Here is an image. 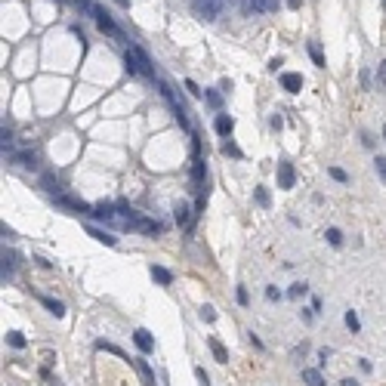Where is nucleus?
<instances>
[{"label": "nucleus", "mask_w": 386, "mask_h": 386, "mask_svg": "<svg viewBox=\"0 0 386 386\" xmlns=\"http://www.w3.org/2000/svg\"><path fill=\"white\" fill-rule=\"evenodd\" d=\"M383 7H386V0H383Z\"/></svg>", "instance_id": "c03bdc74"}, {"label": "nucleus", "mask_w": 386, "mask_h": 386, "mask_svg": "<svg viewBox=\"0 0 386 386\" xmlns=\"http://www.w3.org/2000/svg\"><path fill=\"white\" fill-rule=\"evenodd\" d=\"M173 219H176L179 226H192L195 223V219L189 216V204H186V201H179V204L173 207Z\"/></svg>", "instance_id": "2eb2a0df"}, {"label": "nucleus", "mask_w": 386, "mask_h": 386, "mask_svg": "<svg viewBox=\"0 0 386 386\" xmlns=\"http://www.w3.org/2000/svg\"><path fill=\"white\" fill-rule=\"evenodd\" d=\"M16 266H19V256H16L13 250H4V281H13Z\"/></svg>", "instance_id": "f8f14e48"}, {"label": "nucleus", "mask_w": 386, "mask_h": 386, "mask_svg": "<svg viewBox=\"0 0 386 386\" xmlns=\"http://www.w3.org/2000/svg\"><path fill=\"white\" fill-rule=\"evenodd\" d=\"M306 293H309V284L297 281V284H293V287L287 290V297H293V300H300V297H306Z\"/></svg>", "instance_id": "4be33fe9"}, {"label": "nucleus", "mask_w": 386, "mask_h": 386, "mask_svg": "<svg viewBox=\"0 0 386 386\" xmlns=\"http://www.w3.org/2000/svg\"><path fill=\"white\" fill-rule=\"evenodd\" d=\"M281 87L287 90V93H300V90H303V75H297V71H284V75H281Z\"/></svg>", "instance_id": "1a4fd4ad"}, {"label": "nucleus", "mask_w": 386, "mask_h": 386, "mask_svg": "<svg viewBox=\"0 0 386 386\" xmlns=\"http://www.w3.org/2000/svg\"><path fill=\"white\" fill-rule=\"evenodd\" d=\"M99 349H105V352H112V355H118V358H124V352H121V349L118 346H112V343H96Z\"/></svg>", "instance_id": "2f4dec72"}, {"label": "nucleus", "mask_w": 386, "mask_h": 386, "mask_svg": "<svg viewBox=\"0 0 386 386\" xmlns=\"http://www.w3.org/2000/svg\"><path fill=\"white\" fill-rule=\"evenodd\" d=\"M253 198H256V204L260 207H269V192L260 186V189H253Z\"/></svg>", "instance_id": "a878e982"}, {"label": "nucleus", "mask_w": 386, "mask_h": 386, "mask_svg": "<svg viewBox=\"0 0 386 386\" xmlns=\"http://www.w3.org/2000/svg\"><path fill=\"white\" fill-rule=\"evenodd\" d=\"M87 232H90V238H96V241L105 244V247H115V244H118L115 235H108V232H102V229H96V226H87Z\"/></svg>", "instance_id": "ddd939ff"}, {"label": "nucleus", "mask_w": 386, "mask_h": 386, "mask_svg": "<svg viewBox=\"0 0 386 386\" xmlns=\"http://www.w3.org/2000/svg\"><path fill=\"white\" fill-rule=\"evenodd\" d=\"M235 297H238V303H241V306H247V303H250V297H247V290H244V287H238Z\"/></svg>", "instance_id": "4c0bfd02"}, {"label": "nucleus", "mask_w": 386, "mask_h": 386, "mask_svg": "<svg viewBox=\"0 0 386 386\" xmlns=\"http://www.w3.org/2000/svg\"><path fill=\"white\" fill-rule=\"evenodd\" d=\"M124 229H130V232H139V235H161L164 232V226L158 223V219H149V216H136V219H130Z\"/></svg>", "instance_id": "20e7f679"}, {"label": "nucleus", "mask_w": 386, "mask_h": 386, "mask_svg": "<svg viewBox=\"0 0 386 386\" xmlns=\"http://www.w3.org/2000/svg\"><path fill=\"white\" fill-rule=\"evenodd\" d=\"M195 377H198V383H201V386H210V377L204 374V367H195Z\"/></svg>", "instance_id": "72a5a7b5"}, {"label": "nucleus", "mask_w": 386, "mask_h": 386, "mask_svg": "<svg viewBox=\"0 0 386 386\" xmlns=\"http://www.w3.org/2000/svg\"><path fill=\"white\" fill-rule=\"evenodd\" d=\"M7 343H10L13 349H25V337L19 334V330H10V334H7Z\"/></svg>", "instance_id": "412c9836"}, {"label": "nucleus", "mask_w": 386, "mask_h": 386, "mask_svg": "<svg viewBox=\"0 0 386 386\" xmlns=\"http://www.w3.org/2000/svg\"><path fill=\"white\" fill-rule=\"evenodd\" d=\"M56 204H59V207H68V210H78V213H93V207H90L87 201L71 198V195H59V198H56Z\"/></svg>", "instance_id": "0eeeda50"}, {"label": "nucleus", "mask_w": 386, "mask_h": 386, "mask_svg": "<svg viewBox=\"0 0 386 386\" xmlns=\"http://www.w3.org/2000/svg\"><path fill=\"white\" fill-rule=\"evenodd\" d=\"M278 189H293V182H297V173H293V164L290 161H278Z\"/></svg>", "instance_id": "39448f33"}, {"label": "nucleus", "mask_w": 386, "mask_h": 386, "mask_svg": "<svg viewBox=\"0 0 386 386\" xmlns=\"http://www.w3.org/2000/svg\"><path fill=\"white\" fill-rule=\"evenodd\" d=\"M56 4H59V0H56Z\"/></svg>", "instance_id": "a18cd8bd"}, {"label": "nucleus", "mask_w": 386, "mask_h": 386, "mask_svg": "<svg viewBox=\"0 0 386 386\" xmlns=\"http://www.w3.org/2000/svg\"><path fill=\"white\" fill-rule=\"evenodd\" d=\"M155 84H158V90H161V96H164V99L170 102V108H173L176 121H179V124H182V127H186V130H189V127H192V121H189V108H186V102H182V99H179V96L173 93V87H170L167 81H164V78H158Z\"/></svg>", "instance_id": "f03ea898"}, {"label": "nucleus", "mask_w": 386, "mask_h": 386, "mask_svg": "<svg viewBox=\"0 0 386 386\" xmlns=\"http://www.w3.org/2000/svg\"><path fill=\"white\" fill-rule=\"evenodd\" d=\"M309 56H312V62H315L318 68H324V53H321L318 44H309Z\"/></svg>", "instance_id": "aec40b11"}, {"label": "nucleus", "mask_w": 386, "mask_h": 386, "mask_svg": "<svg viewBox=\"0 0 386 386\" xmlns=\"http://www.w3.org/2000/svg\"><path fill=\"white\" fill-rule=\"evenodd\" d=\"M303 383L306 386H324V377L318 367H303Z\"/></svg>", "instance_id": "dca6fc26"}, {"label": "nucleus", "mask_w": 386, "mask_h": 386, "mask_svg": "<svg viewBox=\"0 0 386 386\" xmlns=\"http://www.w3.org/2000/svg\"><path fill=\"white\" fill-rule=\"evenodd\" d=\"M201 318H204V321H216V309L213 306H201Z\"/></svg>", "instance_id": "7c9ffc66"}, {"label": "nucleus", "mask_w": 386, "mask_h": 386, "mask_svg": "<svg viewBox=\"0 0 386 386\" xmlns=\"http://www.w3.org/2000/svg\"><path fill=\"white\" fill-rule=\"evenodd\" d=\"M213 127H216V133H219V136H229V133H232V127H235V121H232L229 115H216Z\"/></svg>", "instance_id": "f3484780"}, {"label": "nucleus", "mask_w": 386, "mask_h": 386, "mask_svg": "<svg viewBox=\"0 0 386 386\" xmlns=\"http://www.w3.org/2000/svg\"><path fill=\"white\" fill-rule=\"evenodd\" d=\"M300 4H303V0H287V7H290V10H300Z\"/></svg>", "instance_id": "a19ab883"}, {"label": "nucleus", "mask_w": 386, "mask_h": 386, "mask_svg": "<svg viewBox=\"0 0 386 386\" xmlns=\"http://www.w3.org/2000/svg\"><path fill=\"white\" fill-rule=\"evenodd\" d=\"M93 19H96V25H99V31H102V34H108V38H115V41H124V31L115 25V19H112V16H108V13H105L99 4H96Z\"/></svg>", "instance_id": "7ed1b4c3"}, {"label": "nucleus", "mask_w": 386, "mask_h": 386, "mask_svg": "<svg viewBox=\"0 0 386 386\" xmlns=\"http://www.w3.org/2000/svg\"><path fill=\"white\" fill-rule=\"evenodd\" d=\"M75 4H78V10H81L84 16H93V13H96V0H75Z\"/></svg>", "instance_id": "b1692460"}, {"label": "nucleus", "mask_w": 386, "mask_h": 386, "mask_svg": "<svg viewBox=\"0 0 386 386\" xmlns=\"http://www.w3.org/2000/svg\"><path fill=\"white\" fill-rule=\"evenodd\" d=\"M324 238H327V244H330V247H340V244H343L340 229H327V235H324Z\"/></svg>", "instance_id": "393cba45"}, {"label": "nucleus", "mask_w": 386, "mask_h": 386, "mask_svg": "<svg viewBox=\"0 0 386 386\" xmlns=\"http://www.w3.org/2000/svg\"><path fill=\"white\" fill-rule=\"evenodd\" d=\"M346 327H349V330H352V334H358V330H361V324H358V315H355V312H352V309H349V312H346Z\"/></svg>", "instance_id": "5701e85b"}, {"label": "nucleus", "mask_w": 386, "mask_h": 386, "mask_svg": "<svg viewBox=\"0 0 386 386\" xmlns=\"http://www.w3.org/2000/svg\"><path fill=\"white\" fill-rule=\"evenodd\" d=\"M383 139H386V127H383Z\"/></svg>", "instance_id": "37998d69"}, {"label": "nucleus", "mask_w": 386, "mask_h": 386, "mask_svg": "<svg viewBox=\"0 0 386 386\" xmlns=\"http://www.w3.org/2000/svg\"><path fill=\"white\" fill-rule=\"evenodd\" d=\"M207 346H210V352H213V358H216L219 364H226V361H229V352H226V346L219 343L216 337H207Z\"/></svg>", "instance_id": "4468645a"}, {"label": "nucleus", "mask_w": 386, "mask_h": 386, "mask_svg": "<svg viewBox=\"0 0 386 386\" xmlns=\"http://www.w3.org/2000/svg\"><path fill=\"white\" fill-rule=\"evenodd\" d=\"M10 161H16L19 167H28V170L38 167V155H34V152H13V155H10Z\"/></svg>", "instance_id": "9b49d317"}, {"label": "nucleus", "mask_w": 386, "mask_h": 386, "mask_svg": "<svg viewBox=\"0 0 386 386\" xmlns=\"http://www.w3.org/2000/svg\"><path fill=\"white\" fill-rule=\"evenodd\" d=\"M244 13H247V16H253V13H266V10H263L260 0H244Z\"/></svg>", "instance_id": "bb28decb"}, {"label": "nucleus", "mask_w": 386, "mask_h": 386, "mask_svg": "<svg viewBox=\"0 0 386 386\" xmlns=\"http://www.w3.org/2000/svg\"><path fill=\"white\" fill-rule=\"evenodd\" d=\"M186 90H189L192 96H204V90H198V84H195V81H186Z\"/></svg>", "instance_id": "c9c22d12"}, {"label": "nucleus", "mask_w": 386, "mask_h": 386, "mask_svg": "<svg viewBox=\"0 0 386 386\" xmlns=\"http://www.w3.org/2000/svg\"><path fill=\"white\" fill-rule=\"evenodd\" d=\"M377 84H380V90H386V59L377 65Z\"/></svg>", "instance_id": "c85d7f7f"}, {"label": "nucleus", "mask_w": 386, "mask_h": 386, "mask_svg": "<svg viewBox=\"0 0 386 386\" xmlns=\"http://www.w3.org/2000/svg\"><path fill=\"white\" fill-rule=\"evenodd\" d=\"M361 87H364V90H367V87H371V75H367V68L361 71Z\"/></svg>", "instance_id": "ea45409f"}, {"label": "nucleus", "mask_w": 386, "mask_h": 386, "mask_svg": "<svg viewBox=\"0 0 386 386\" xmlns=\"http://www.w3.org/2000/svg\"><path fill=\"white\" fill-rule=\"evenodd\" d=\"M340 386H358V383H355V380H343Z\"/></svg>", "instance_id": "79ce46f5"}, {"label": "nucleus", "mask_w": 386, "mask_h": 386, "mask_svg": "<svg viewBox=\"0 0 386 386\" xmlns=\"http://www.w3.org/2000/svg\"><path fill=\"white\" fill-rule=\"evenodd\" d=\"M223 155H232V158H241V149L235 142H223Z\"/></svg>", "instance_id": "c756f323"}, {"label": "nucleus", "mask_w": 386, "mask_h": 386, "mask_svg": "<svg viewBox=\"0 0 386 386\" xmlns=\"http://www.w3.org/2000/svg\"><path fill=\"white\" fill-rule=\"evenodd\" d=\"M330 176H334L337 182H349V176H346V170H340V167H330Z\"/></svg>", "instance_id": "f704fd0d"}, {"label": "nucleus", "mask_w": 386, "mask_h": 386, "mask_svg": "<svg viewBox=\"0 0 386 386\" xmlns=\"http://www.w3.org/2000/svg\"><path fill=\"white\" fill-rule=\"evenodd\" d=\"M223 4H226V0H198V13L201 16H204V19L210 22V19H216V16H219V10H223Z\"/></svg>", "instance_id": "6e6552de"}, {"label": "nucleus", "mask_w": 386, "mask_h": 386, "mask_svg": "<svg viewBox=\"0 0 386 386\" xmlns=\"http://www.w3.org/2000/svg\"><path fill=\"white\" fill-rule=\"evenodd\" d=\"M204 99H207V102H210L213 108H219V105H223V96H219L216 90H204Z\"/></svg>", "instance_id": "cd10ccee"}, {"label": "nucleus", "mask_w": 386, "mask_h": 386, "mask_svg": "<svg viewBox=\"0 0 386 386\" xmlns=\"http://www.w3.org/2000/svg\"><path fill=\"white\" fill-rule=\"evenodd\" d=\"M38 300H41V303H44V306H47V309H50V312H53V315H56V318H62V315H65V306H62L59 300H53V297H44V293H41Z\"/></svg>", "instance_id": "6ab92c4d"}, {"label": "nucleus", "mask_w": 386, "mask_h": 386, "mask_svg": "<svg viewBox=\"0 0 386 386\" xmlns=\"http://www.w3.org/2000/svg\"><path fill=\"white\" fill-rule=\"evenodd\" d=\"M374 167H377V173H380V179L386 182V158H377V161H374Z\"/></svg>", "instance_id": "473e14b6"}, {"label": "nucleus", "mask_w": 386, "mask_h": 386, "mask_svg": "<svg viewBox=\"0 0 386 386\" xmlns=\"http://www.w3.org/2000/svg\"><path fill=\"white\" fill-rule=\"evenodd\" d=\"M152 278L158 281V284H173V275H170V269H164V266H152Z\"/></svg>", "instance_id": "a211bd4d"}, {"label": "nucleus", "mask_w": 386, "mask_h": 386, "mask_svg": "<svg viewBox=\"0 0 386 386\" xmlns=\"http://www.w3.org/2000/svg\"><path fill=\"white\" fill-rule=\"evenodd\" d=\"M260 4H263V10H266V13H272V10H278V0H260Z\"/></svg>", "instance_id": "58836bf2"}, {"label": "nucleus", "mask_w": 386, "mask_h": 386, "mask_svg": "<svg viewBox=\"0 0 386 386\" xmlns=\"http://www.w3.org/2000/svg\"><path fill=\"white\" fill-rule=\"evenodd\" d=\"M133 367H136V374L142 377V386H155V371L149 367V361H145V358H133Z\"/></svg>", "instance_id": "9d476101"}, {"label": "nucleus", "mask_w": 386, "mask_h": 386, "mask_svg": "<svg viewBox=\"0 0 386 386\" xmlns=\"http://www.w3.org/2000/svg\"><path fill=\"white\" fill-rule=\"evenodd\" d=\"M266 300H281V293H278V287H266Z\"/></svg>", "instance_id": "e433bc0d"}, {"label": "nucleus", "mask_w": 386, "mask_h": 386, "mask_svg": "<svg viewBox=\"0 0 386 386\" xmlns=\"http://www.w3.org/2000/svg\"><path fill=\"white\" fill-rule=\"evenodd\" d=\"M133 343L139 346V352H142V355L155 352V340H152V334H149L145 327H136V330H133Z\"/></svg>", "instance_id": "423d86ee"}, {"label": "nucleus", "mask_w": 386, "mask_h": 386, "mask_svg": "<svg viewBox=\"0 0 386 386\" xmlns=\"http://www.w3.org/2000/svg\"><path fill=\"white\" fill-rule=\"evenodd\" d=\"M124 62H127V71H130V75H139V78H145V81H158V78H155V65H152L149 53H145L142 47L130 44V50H127Z\"/></svg>", "instance_id": "f257e3e1"}]
</instances>
